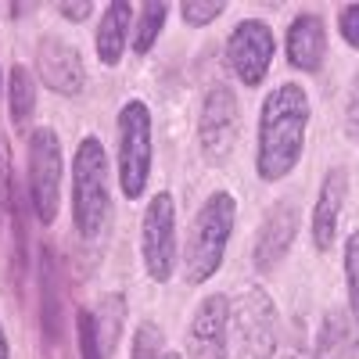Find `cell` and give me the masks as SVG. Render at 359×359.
<instances>
[{"label": "cell", "mask_w": 359, "mask_h": 359, "mask_svg": "<svg viewBox=\"0 0 359 359\" xmlns=\"http://www.w3.org/2000/svg\"><path fill=\"white\" fill-rule=\"evenodd\" d=\"M309 130V94L302 83H280L269 90L259 111V137H255V172L266 184L291 176L306 151Z\"/></svg>", "instance_id": "obj_1"}, {"label": "cell", "mask_w": 359, "mask_h": 359, "mask_svg": "<svg viewBox=\"0 0 359 359\" xmlns=\"http://www.w3.org/2000/svg\"><path fill=\"white\" fill-rule=\"evenodd\" d=\"M111 219L108 155L97 137H83L72 158V223L83 241H97Z\"/></svg>", "instance_id": "obj_2"}, {"label": "cell", "mask_w": 359, "mask_h": 359, "mask_svg": "<svg viewBox=\"0 0 359 359\" xmlns=\"http://www.w3.org/2000/svg\"><path fill=\"white\" fill-rule=\"evenodd\" d=\"M237 223V201L226 191L208 194L198 208V216L191 223L187 252H184V277L187 284H205L208 277L219 273V266L226 259V245L233 237Z\"/></svg>", "instance_id": "obj_3"}, {"label": "cell", "mask_w": 359, "mask_h": 359, "mask_svg": "<svg viewBox=\"0 0 359 359\" xmlns=\"http://www.w3.org/2000/svg\"><path fill=\"white\" fill-rule=\"evenodd\" d=\"M155 162V140H151V111L144 101H126L118 111V187L130 201L147 191Z\"/></svg>", "instance_id": "obj_4"}, {"label": "cell", "mask_w": 359, "mask_h": 359, "mask_svg": "<svg viewBox=\"0 0 359 359\" xmlns=\"http://www.w3.org/2000/svg\"><path fill=\"white\" fill-rule=\"evenodd\" d=\"M62 140L50 126H40L29 133V205L43 226L57 219V205H62Z\"/></svg>", "instance_id": "obj_5"}, {"label": "cell", "mask_w": 359, "mask_h": 359, "mask_svg": "<svg viewBox=\"0 0 359 359\" xmlns=\"http://www.w3.org/2000/svg\"><path fill=\"white\" fill-rule=\"evenodd\" d=\"M237 130H241L237 94L226 83H212L205 90L201 111H198V147H201L205 162L223 165L237 147Z\"/></svg>", "instance_id": "obj_6"}, {"label": "cell", "mask_w": 359, "mask_h": 359, "mask_svg": "<svg viewBox=\"0 0 359 359\" xmlns=\"http://www.w3.org/2000/svg\"><path fill=\"white\" fill-rule=\"evenodd\" d=\"M140 259L155 284H165L176 273V201L169 191H158L140 219Z\"/></svg>", "instance_id": "obj_7"}, {"label": "cell", "mask_w": 359, "mask_h": 359, "mask_svg": "<svg viewBox=\"0 0 359 359\" xmlns=\"http://www.w3.org/2000/svg\"><path fill=\"white\" fill-rule=\"evenodd\" d=\"M230 323L241 334V345L252 359H273L277 348V306L259 284L237 291L230 302Z\"/></svg>", "instance_id": "obj_8"}, {"label": "cell", "mask_w": 359, "mask_h": 359, "mask_svg": "<svg viewBox=\"0 0 359 359\" xmlns=\"http://www.w3.org/2000/svg\"><path fill=\"white\" fill-rule=\"evenodd\" d=\"M273 50H277V40H273L269 22L245 18L226 36V65L245 86H259L266 79L269 65H273Z\"/></svg>", "instance_id": "obj_9"}, {"label": "cell", "mask_w": 359, "mask_h": 359, "mask_svg": "<svg viewBox=\"0 0 359 359\" xmlns=\"http://www.w3.org/2000/svg\"><path fill=\"white\" fill-rule=\"evenodd\" d=\"M230 298L226 294H205L194 306L187 327V352L191 359H226L230 352Z\"/></svg>", "instance_id": "obj_10"}, {"label": "cell", "mask_w": 359, "mask_h": 359, "mask_svg": "<svg viewBox=\"0 0 359 359\" xmlns=\"http://www.w3.org/2000/svg\"><path fill=\"white\" fill-rule=\"evenodd\" d=\"M36 72H40L43 86L54 90V94H62V97H76L86 86L83 57L62 36H40V43H36Z\"/></svg>", "instance_id": "obj_11"}, {"label": "cell", "mask_w": 359, "mask_h": 359, "mask_svg": "<svg viewBox=\"0 0 359 359\" xmlns=\"http://www.w3.org/2000/svg\"><path fill=\"white\" fill-rule=\"evenodd\" d=\"M298 237V208L291 201H277L266 212L259 233H255V248H252V262L259 273H273V269L284 262V255L291 252Z\"/></svg>", "instance_id": "obj_12"}, {"label": "cell", "mask_w": 359, "mask_h": 359, "mask_svg": "<svg viewBox=\"0 0 359 359\" xmlns=\"http://www.w3.org/2000/svg\"><path fill=\"white\" fill-rule=\"evenodd\" d=\"M345 198H348V172L341 165L327 169L323 172V184H320V194H316V205H313V223H309L313 248L316 252H331L334 237H338Z\"/></svg>", "instance_id": "obj_13"}, {"label": "cell", "mask_w": 359, "mask_h": 359, "mask_svg": "<svg viewBox=\"0 0 359 359\" xmlns=\"http://www.w3.org/2000/svg\"><path fill=\"white\" fill-rule=\"evenodd\" d=\"M284 50H287V62L291 69L298 72H320L323 62H327V22L316 15V11H302L294 15L291 25H287V40H284Z\"/></svg>", "instance_id": "obj_14"}, {"label": "cell", "mask_w": 359, "mask_h": 359, "mask_svg": "<svg viewBox=\"0 0 359 359\" xmlns=\"http://www.w3.org/2000/svg\"><path fill=\"white\" fill-rule=\"evenodd\" d=\"M137 18V8L126 4V0H111V4L104 8L101 15V25H97V57L101 65L115 69L118 62H123V50H126V40H130V22Z\"/></svg>", "instance_id": "obj_15"}, {"label": "cell", "mask_w": 359, "mask_h": 359, "mask_svg": "<svg viewBox=\"0 0 359 359\" xmlns=\"http://www.w3.org/2000/svg\"><path fill=\"white\" fill-rule=\"evenodd\" d=\"M352 348H355V323H352V316H345L341 309H331L320 320V331H316L309 359H352Z\"/></svg>", "instance_id": "obj_16"}, {"label": "cell", "mask_w": 359, "mask_h": 359, "mask_svg": "<svg viewBox=\"0 0 359 359\" xmlns=\"http://www.w3.org/2000/svg\"><path fill=\"white\" fill-rule=\"evenodd\" d=\"M8 104H11L8 111H11L15 130L29 126V118L36 111V79L25 65H15L11 76H8Z\"/></svg>", "instance_id": "obj_17"}, {"label": "cell", "mask_w": 359, "mask_h": 359, "mask_svg": "<svg viewBox=\"0 0 359 359\" xmlns=\"http://www.w3.org/2000/svg\"><path fill=\"white\" fill-rule=\"evenodd\" d=\"M40 291H43V334L57 341V334H62V302H57V266L50 248H43L40 255Z\"/></svg>", "instance_id": "obj_18"}, {"label": "cell", "mask_w": 359, "mask_h": 359, "mask_svg": "<svg viewBox=\"0 0 359 359\" xmlns=\"http://www.w3.org/2000/svg\"><path fill=\"white\" fill-rule=\"evenodd\" d=\"M94 320H97V334H101V345H104V355L115 352L118 338H123V323H126V294L123 291H111L101 298V306L94 309Z\"/></svg>", "instance_id": "obj_19"}, {"label": "cell", "mask_w": 359, "mask_h": 359, "mask_svg": "<svg viewBox=\"0 0 359 359\" xmlns=\"http://www.w3.org/2000/svg\"><path fill=\"white\" fill-rule=\"evenodd\" d=\"M165 15H169V4H158V0H147V4L137 8V33H133V50L137 54H147L155 47V40L162 36V29H165Z\"/></svg>", "instance_id": "obj_20"}, {"label": "cell", "mask_w": 359, "mask_h": 359, "mask_svg": "<svg viewBox=\"0 0 359 359\" xmlns=\"http://www.w3.org/2000/svg\"><path fill=\"white\" fill-rule=\"evenodd\" d=\"M345 291H348V316L359 327V230L345 237Z\"/></svg>", "instance_id": "obj_21"}, {"label": "cell", "mask_w": 359, "mask_h": 359, "mask_svg": "<svg viewBox=\"0 0 359 359\" xmlns=\"http://www.w3.org/2000/svg\"><path fill=\"white\" fill-rule=\"evenodd\" d=\"M15 172H11V144L0 130V230H4L8 216L15 212Z\"/></svg>", "instance_id": "obj_22"}, {"label": "cell", "mask_w": 359, "mask_h": 359, "mask_svg": "<svg viewBox=\"0 0 359 359\" xmlns=\"http://www.w3.org/2000/svg\"><path fill=\"white\" fill-rule=\"evenodd\" d=\"M76 338H79V355L83 359H108L104 345H101V334H97L94 309H79L76 313Z\"/></svg>", "instance_id": "obj_23"}, {"label": "cell", "mask_w": 359, "mask_h": 359, "mask_svg": "<svg viewBox=\"0 0 359 359\" xmlns=\"http://www.w3.org/2000/svg\"><path fill=\"white\" fill-rule=\"evenodd\" d=\"M165 355V334L162 327L144 320L137 323V334H133V359H162Z\"/></svg>", "instance_id": "obj_24"}, {"label": "cell", "mask_w": 359, "mask_h": 359, "mask_svg": "<svg viewBox=\"0 0 359 359\" xmlns=\"http://www.w3.org/2000/svg\"><path fill=\"white\" fill-rule=\"evenodd\" d=\"M223 11H226L223 0H208V4H201V0H187V4H180V15H184V22H187V25H194V29L212 25Z\"/></svg>", "instance_id": "obj_25"}, {"label": "cell", "mask_w": 359, "mask_h": 359, "mask_svg": "<svg viewBox=\"0 0 359 359\" xmlns=\"http://www.w3.org/2000/svg\"><path fill=\"white\" fill-rule=\"evenodd\" d=\"M338 33H341V40L352 50H359V0L355 4H341L338 8Z\"/></svg>", "instance_id": "obj_26"}, {"label": "cell", "mask_w": 359, "mask_h": 359, "mask_svg": "<svg viewBox=\"0 0 359 359\" xmlns=\"http://www.w3.org/2000/svg\"><path fill=\"white\" fill-rule=\"evenodd\" d=\"M54 11L62 18H69V22H86L90 15H94V4H90V0H76V4L62 0V4H54Z\"/></svg>", "instance_id": "obj_27"}, {"label": "cell", "mask_w": 359, "mask_h": 359, "mask_svg": "<svg viewBox=\"0 0 359 359\" xmlns=\"http://www.w3.org/2000/svg\"><path fill=\"white\" fill-rule=\"evenodd\" d=\"M345 123H348V133L359 140V76L348 90V108H345Z\"/></svg>", "instance_id": "obj_28"}, {"label": "cell", "mask_w": 359, "mask_h": 359, "mask_svg": "<svg viewBox=\"0 0 359 359\" xmlns=\"http://www.w3.org/2000/svg\"><path fill=\"white\" fill-rule=\"evenodd\" d=\"M0 359H11V345H8V334H4V323H0Z\"/></svg>", "instance_id": "obj_29"}, {"label": "cell", "mask_w": 359, "mask_h": 359, "mask_svg": "<svg viewBox=\"0 0 359 359\" xmlns=\"http://www.w3.org/2000/svg\"><path fill=\"white\" fill-rule=\"evenodd\" d=\"M162 359H184V355H180V352H165Z\"/></svg>", "instance_id": "obj_30"}]
</instances>
